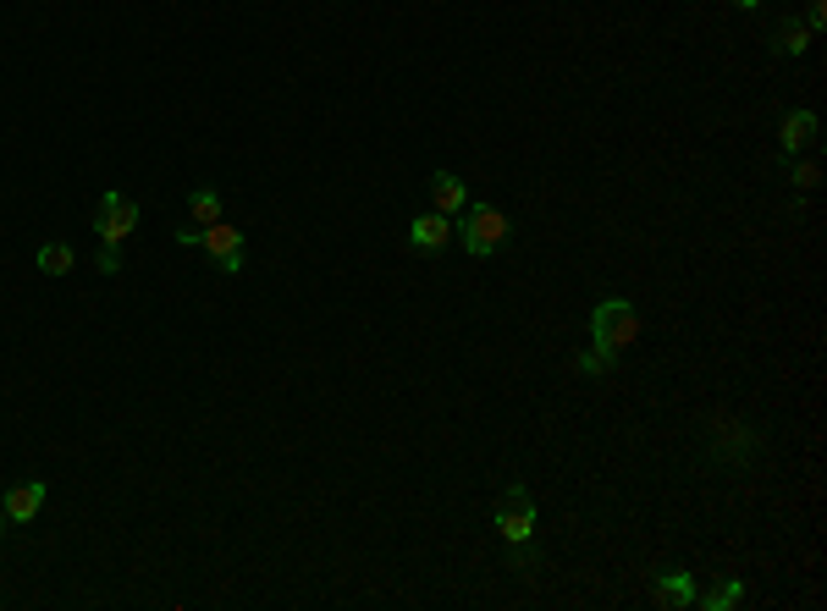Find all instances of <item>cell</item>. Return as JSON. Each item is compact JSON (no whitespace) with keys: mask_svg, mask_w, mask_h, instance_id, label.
I'll return each mask as SVG.
<instances>
[{"mask_svg":"<svg viewBox=\"0 0 827 611\" xmlns=\"http://www.w3.org/2000/svg\"><path fill=\"white\" fill-rule=\"evenodd\" d=\"M0 507H7V518H12V523H34V518H39V507H45V485H39V479H23V485H12V490H7V501H0Z\"/></svg>","mask_w":827,"mask_h":611,"instance_id":"cell-8","label":"cell"},{"mask_svg":"<svg viewBox=\"0 0 827 611\" xmlns=\"http://www.w3.org/2000/svg\"><path fill=\"white\" fill-rule=\"evenodd\" d=\"M199 248L215 259L221 276H237L243 271V232L232 221H215V226H199Z\"/></svg>","mask_w":827,"mask_h":611,"instance_id":"cell-3","label":"cell"},{"mask_svg":"<svg viewBox=\"0 0 827 611\" xmlns=\"http://www.w3.org/2000/svg\"><path fill=\"white\" fill-rule=\"evenodd\" d=\"M431 199H436L442 215H464L469 210V188H464V177H453V171H436L431 177Z\"/></svg>","mask_w":827,"mask_h":611,"instance_id":"cell-9","label":"cell"},{"mask_svg":"<svg viewBox=\"0 0 827 611\" xmlns=\"http://www.w3.org/2000/svg\"><path fill=\"white\" fill-rule=\"evenodd\" d=\"M816 138V111H789L783 116V149L794 154V149H805Z\"/></svg>","mask_w":827,"mask_h":611,"instance_id":"cell-12","label":"cell"},{"mask_svg":"<svg viewBox=\"0 0 827 611\" xmlns=\"http://www.w3.org/2000/svg\"><path fill=\"white\" fill-rule=\"evenodd\" d=\"M188 215H194V226H215L221 221V194L215 188H194L188 194Z\"/></svg>","mask_w":827,"mask_h":611,"instance_id":"cell-13","label":"cell"},{"mask_svg":"<svg viewBox=\"0 0 827 611\" xmlns=\"http://www.w3.org/2000/svg\"><path fill=\"white\" fill-rule=\"evenodd\" d=\"M733 7H744V12H756V7H762V0H733Z\"/></svg>","mask_w":827,"mask_h":611,"instance_id":"cell-19","label":"cell"},{"mask_svg":"<svg viewBox=\"0 0 827 611\" xmlns=\"http://www.w3.org/2000/svg\"><path fill=\"white\" fill-rule=\"evenodd\" d=\"M773 50H778V55H805V50H811V28L794 23V17H783V23L773 28Z\"/></svg>","mask_w":827,"mask_h":611,"instance_id":"cell-10","label":"cell"},{"mask_svg":"<svg viewBox=\"0 0 827 611\" xmlns=\"http://www.w3.org/2000/svg\"><path fill=\"white\" fill-rule=\"evenodd\" d=\"M591 347H602V353H624V347L640 336V314H634V303L629 298H602L596 309H591Z\"/></svg>","mask_w":827,"mask_h":611,"instance_id":"cell-1","label":"cell"},{"mask_svg":"<svg viewBox=\"0 0 827 611\" xmlns=\"http://www.w3.org/2000/svg\"><path fill=\"white\" fill-rule=\"evenodd\" d=\"M822 23H827V7H822V0H811V7H805V28L822 34Z\"/></svg>","mask_w":827,"mask_h":611,"instance_id":"cell-18","label":"cell"},{"mask_svg":"<svg viewBox=\"0 0 827 611\" xmlns=\"http://www.w3.org/2000/svg\"><path fill=\"white\" fill-rule=\"evenodd\" d=\"M496 529H503V540H530L535 535V501L530 490H508L503 501H496Z\"/></svg>","mask_w":827,"mask_h":611,"instance_id":"cell-4","label":"cell"},{"mask_svg":"<svg viewBox=\"0 0 827 611\" xmlns=\"http://www.w3.org/2000/svg\"><path fill=\"white\" fill-rule=\"evenodd\" d=\"M34 265H39L45 276H66V271L77 265V253H72V242H39Z\"/></svg>","mask_w":827,"mask_h":611,"instance_id":"cell-11","label":"cell"},{"mask_svg":"<svg viewBox=\"0 0 827 611\" xmlns=\"http://www.w3.org/2000/svg\"><path fill=\"white\" fill-rule=\"evenodd\" d=\"M789 177H794V188H816V177H822V171H816L811 160H800V165L789 171Z\"/></svg>","mask_w":827,"mask_h":611,"instance_id":"cell-17","label":"cell"},{"mask_svg":"<svg viewBox=\"0 0 827 611\" xmlns=\"http://www.w3.org/2000/svg\"><path fill=\"white\" fill-rule=\"evenodd\" d=\"M613 364H618V359H613V353H602V347H591V353H579V359H573V370H579V375H602V370H613Z\"/></svg>","mask_w":827,"mask_h":611,"instance_id":"cell-15","label":"cell"},{"mask_svg":"<svg viewBox=\"0 0 827 611\" xmlns=\"http://www.w3.org/2000/svg\"><path fill=\"white\" fill-rule=\"evenodd\" d=\"M0 518H7V507H0Z\"/></svg>","mask_w":827,"mask_h":611,"instance_id":"cell-20","label":"cell"},{"mask_svg":"<svg viewBox=\"0 0 827 611\" xmlns=\"http://www.w3.org/2000/svg\"><path fill=\"white\" fill-rule=\"evenodd\" d=\"M695 600H706V611H728V606L744 600V584H739V578H723V584H712V589L695 595Z\"/></svg>","mask_w":827,"mask_h":611,"instance_id":"cell-14","label":"cell"},{"mask_svg":"<svg viewBox=\"0 0 827 611\" xmlns=\"http://www.w3.org/2000/svg\"><path fill=\"white\" fill-rule=\"evenodd\" d=\"M133 226H138V204H133L127 194H106L100 210H95L100 242H122V237H133Z\"/></svg>","mask_w":827,"mask_h":611,"instance_id":"cell-5","label":"cell"},{"mask_svg":"<svg viewBox=\"0 0 827 611\" xmlns=\"http://www.w3.org/2000/svg\"><path fill=\"white\" fill-rule=\"evenodd\" d=\"M408 242L420 248V253H442V248L453 242V215H442V210H425V215H414V226H408Z\"/></svg>","mask_w":827,"mask_h":611,"instance_id":"cell-6","label":"cell"},{"mask_svg":"<svg viewBox=\"0 0 827 611\" xmlns=\"http://www.w3.org/2000/svg\"><path fill=\"white\" fill-rule=\"evenodd\" d=\"M695 595H701V589H695V578H690L684 568H662V573H656V600H668V606L690 611Z\"/></svg>","mask_w":827,"mask_h":611,"instance_id":"cell-7","label":"cell"},{"mask_svg":"<svg viewBox=\"0 0 827 611\" xmlns=\"http://www.w3.org/2000/svg\"><path fill=\"white\" fill-rule=\"evenodd\" d=\"M95 271H100V276H116V271H122V242H106V248H100Z\"/></svg>","mask_w":827,"mask_h":611,"instance_id":"cell-16","label":"cell"},{"mask_svg":"<svg viewBox=\"0 0 827 611\" xmlns=\"http://www.w3.org/2000/svg\"><path fill=\"white\" fill-rule=\"evenodd\" d=\"M458 242H464V253H469V259L496 253V248L508 242V215H503V210H491V204L464 210V221H458Z\"/></svg>","mask_w":827,"mask_h":611,"instance_id":"cell-2","label":"cell"}]
</instances>
